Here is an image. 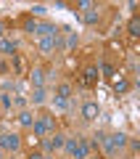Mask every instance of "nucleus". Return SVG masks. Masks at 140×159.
Returning a JSON list of instances; mask_svg holds the SVG:
<instances>
[{
  "instance_id": "nucleus-1",
  "label": "nucleus",
  "mask_w": 140,
  "mask_h": 159,
  "mask_svg": "<svg viewBox=\"0 0 140 159\" xmlns=\"http://www.w3.org/2000/svg\"><path fill=\"white\" fill-rule=\"evenodd\" d=\"M21 135H19V133H3V135H0V146H3V151H13L16 154L19 148H21Z\"/></svg>"
},
{
  "instance_id": "nucleus-2",
  "label": "nucleus",
  "mask_w": 140,
  "mask_h": 159,
  "mask_svg": "<svg viewBox=\"0 0 140 159\" xmlns=\"http://www.w3.org/2000/svg\"><path fill=\"white\" fill-rule=\"evenodd\" d=\"M95 82H98V66L90 64V66H85L82 74L77 77V85H79V88H93Z\"/></svg>"
},
{
  "instance_id": "nucleus-3",
  "label": "nucleus",
  "mask_w": 140,
  "mask_h": 159,
  "mask_svg": "<svg viewBox=\"0 0 140 159\" xmlns=\"http://www.w3.org/2000/svg\"><path fill=\"white\" fill-rule=\"evenodd\" d=\"M79 114H82L85 122H95V119L101 117V103L98 101H85L82 109H79Z\"/></svg>"
},
{
  "instance_id": "nucleus-4",
  "label": "nucleus",
  "mask_w": 140,
  "mask_h": 159,
  "mask_svg": "<svg viewBox=\"0 0 140 159\" xmlns=\"http://www.w3.org/2000/svg\"><path fill=\"white\" fill-rule=\"evenodd\" d=\"M111 88H114V93H116V96H124V93L132 90V82H129L124 74H119V77H114V80H111Z\"/></svg>"
},
{
  "instance_id": "nucleus-5",
  "label": "nucleus",
  "mask_w": 140,
  "mask_h": 159,
  "mask_svg": "<svg viewBox=\"0 0 140 159\" xmlns=\"http://www.w3.org/2000/svg\"><path fill=\"white\" fill-rule=\"evenodd\" d=\"M29 82H32V88H45V69L42 66H32L27 72Z\"/></svg>"
},
{
  "instance_id": "nucleus-6",
  "label": "nucleus",
  "mask_w": 140,
  "mask_h": 159,
  "mask_svg": "<svg viewBox=\"0 0 140 159\" xmlns=\"http://www.w3.org/2000/svg\"><path fill=\"white\" fill-rule=\"evenodd\" d=\"M90 154H93V148H90V141H87V138H77V148H74L72 159H87Z\"/></svg>"
},
{
  "instance_id": "nucleus-7",
  "label": "nucleus",
  "mask_w": 140,
  "mask_h": 159,
  "mask_svg": "<svg viewBox=\"0 0 140 159\" xmlns=\"http://www.w3.org/2000/svg\"><path fill=\"white\" fill-rule=\"evenodd\" d=\"M53 51H56V34H53V37H40V43H37V53H42V56H50Z\"/></svg>"
},
{
  "instance_id": "nucleus-8",
  "label": "nucleus",
  "mask_w": 140,
  "mask_h": 159,
  "mask_svg": "<svg viewBox=\"0 0 140 159\" xmlns=\"http://www.w3.org/2000/svg\"><path fill=\"white\" fill-rule=\"evenodd\" d=\"M34 34H37V37H53V34H56V24L53 21H37Z\"/></svg>"
},
{
  "instance_id": "nucleus-9",
  "label": "nucleus",
  "mask_w": 140,
  "mask_h": 159,
  "mask_svg": "<svg viewBox=\"0 0 140 159\" xmlns=\"http://www.w3.org/2000/svg\"><path fill=\"white\" fill-rule=\"evenodd\" d=\"M37 122H42L48 133H56V127H58V125H56V117H53L50 111H40V114H37Z\"/></svg>"
},
{
  "instance_id": "nucleus-10",
  "label": "nucleus",
  "mask_w": 140,
  "mask_h": 159,
  "mask_svg": "<svg viewBox=\"0 0 140 159\" xmlns=\"http://www.w3.org/2000/svg\"><path fill=\"white\" fill-rule=\"evenodd\" d=\"M34 119H37V117H34L29 109H21V111H19V117H16V122H19L21 127H27V130H29V127L34 125Z\"/></svg>"
},
{
  "instance_id": "nucleus-11",
  "label": "nucleus",
  "mask_w": 140,
  "mask_h": 159,
  "mask_svg": "<svg viewBox=\"0 0 140 159\" xmlns=\"http://www.w3.org/2000/svg\"><path fill=\"white\" fill-rule=\"evenodd\" d=\"M16 48H19V43L16 40H6V37H0V53H6V56H16Z\"/></svg>"
},
{
  "instance_id": "nucleus-12",
  "label": "nucleus",
  "mask_w": 140,
  "mask_h": 159,
  "mask_svg": "<svg viewBox=\"0 0 140 159\" xmlns=\"http://www.w3.org/2000/svg\"><path fill=\"white\" fill-rule=\"evenodd\" d=\"M72 96H74V85H72V82H61V85H56V98L69 101Z\"/></svg>"
},
{
  "instance_id": "nucleus-13",
  "label": "nucleus",
  "mask_w": 140,
  "mask_h": 159,
  "mask_svg": "<svg viewBox=\"0 0 140 159\" xmlns=\"http://www.w3.org/2000/svg\"><path fill=\"white\" fill-rule=\"evenodd\" d=\"M82 21H85V24H90V27L101 21V11H98V6H93L90 11H85V13H82Z\"/></svg>"
},
{
  "instance_id": "nucleus-14",
  "label": "nucleus",
  "mask_w": 140,
  "mask_h": 159,
  "mask_svg": "<svg viewBox=\"0 0 140 159\" xmlns=\"http://www.w3.org/2000/svg\"><path fill=\"white\" fill-rule=\"evenodd\" d=\"M19 27L24 29V32H29V34H34V27H37V21H34L29 13H24L21 19H19Z\"/></svg>"
},
{
  "instance_id": "nucleus-15",
  "label": "nucleus",
  "mask_w": 140,
  "mask_h": 159,
  "mask_svg": "<svg viewBox=\"0 0 140 159\" xmlns=\"http://www.w3.org/2000/svg\"><path fill=\"white\" fill-rule=\"evenodd\" d=\"M127 34H129L132 40L140 37V21H138V16H132V19L127 21Z\"/></svg>"
},
{
  "instance_id": "nucleus-16",
  "label": "nucleus",
  "mask_w": 140,
  "mask_h": 159,
  "mask_svg": "<svg viewBox=\"0 0 140 159\" xmlns=\"http://www.w3.org/2000/svg\"><path fill=\"white\" fill-rule=\"evenodd\" d=\"M13 72H16V74H27V72H29L27 61H24V58L19 56V53H16V56H13Z\"/></svg>"
},
{
  "instance_id": "nucleus-17",
  "label": "nucleus",
  "mask_w": 140,
  "mask_h": 159,
  "mask_svg": "<svg viewBox=\"0 0 140 159\" xmlns=\"http://www.w3.org/2000/svg\"><path fill=\"white\" fill-rule=\"evenodd\" d=\"M101 72H103V77H106V80H114V77H116V66H114V64H108V61H101Z\"/></svg>"
},
{
  "instance_id": "nucleus-18",
  "label": "nucleus",
  "mask_w": 140,
  "mask_h": 159,
  "mask_svg": "<svg viewBox=\"0 0 140 159\" xmlns=\"http://www.w3.org/2000/svg\"><path fill=\"white\" fill-rule=\"evenodd\" d=\"M32 98L34 103H45V98H48V90H45V88H32Z\"/></svg>"
},
{
  "instance_id": "nucleus-19",
  "label": "nucleus",
  "mask_w": 140,
  "mask_h": 159,
  "mask_svg": "<svg viewBox=\"0 0 140 159\" xmlns=\"http://www.w3.org/2000/svg\"><path fill=\"white\" fill-rule=\"evenodd\" d=\"M63 32H69V29H63ZM77 43H79V34H77V32H69V43L63 45V51H74Z\"/></svg>"
},
{
  "instance_id": "nucleus-20",
  "label": "nucleus",
  "mask_w": 140,
  "mask_h": 159,
  "mask_svg": "<svg viewBox=\"0 0 140 159\" xmlns=\"http://www.w3.org/2000/svg\"><path fill=\"white\" fill-rule=\"evenodd\" d=\"M93 6H95V3H90V0H79V3H72V8H74V11H90V8H93Z\"/></svg>"
},
{
  "instance_id": "nucleus-21",
  "label": "nucleus",
  "mask_w": 140,
  "mask_h": 159,
  "mask_svg": "<svg viewBox=\"0 0 140 159\" xmlns=\"http://www.w3.org/2000/svg\"><path fill=\"white\" fill-rule=\"evenodd\" d=\"M0 106H3V109H6V111H8V109L13 106V98L8 96V93H0Z\"/></svg>"
},
{
  "instance_id": "nucleus-22",
  "label": "nucleus",
  "mask_w": 140,
  "mask_h": 159,
  "mask_svg": "<svg viewBox=\"0 0 140 159\" xmlns=\"http://www.w3.org/2000/svg\"><path fill=\"white\" fill-rule=\"evenodd\" d=\"M53 109L63 111V109H69V101H63V98H56V96H53Z\"/></svg>"
},
{
  "instance_id": "nucleus-23",
  "label": "nucleus",
  "mask_w": 140,
  "mask_h": 159,
  "mask_svg": "<svg viewBox=\"0 0 140 159\" xmlns=\"http://www.w3.org/2000/svg\"><path fill=\"white\" fill-rule=\"evenodd\" d=\"M45 13H48V8H45V6H32V11H29V16H45Z\"/></svg>"
},
{
  "instance_id": "nucleus-24",
  "label": "nucleus",
  "mask_w": 140,
  "mask_h": 159,
  "mask_svg": "<svg viewBox=\"0 0 140 159\" xmlns=\"http://www.w3.org/2000/svg\"><path fill=\"white\" fill-rule=\"evenodd\" d=\"M13 103H16L19 109H27V98H24V96H16V98H13Z\"/></svg>"
},
{
  "instance_id": "nucleus-25",
  "label": "nucleus",
  "mask_w": 140,
  "mask_h": 159,
  "mask_svg": "<svg viewBox=\"0 0 140 159\" xmlns=\"http://www.w3.org/2000/svg\"><path fill=\"white\" fill-rule=\"evenodd\" d=\"M27 159H45V154H42V151H29Z\"/></svg>"
},
{
  "instance_id": "nucleus-26",
  "label": "nucleus",
  "mask_w": 140,
  "mask_h": 159,
  "mask_svg": "<svg viewBox=\"0 0 140 159\" xmlns=\"http://www.w3.org/2000/svg\"><path fill=\"white\" fill-rule=\"evenodd\" d=\"M13 24L11 21H0V37H3V34H6V29H11Z\"/></svg>"
},
{
  "instance_id": "nucleus-27",
  "label": "nucleus",
  "mask_w": 140,
  "mask_h": 159,
  "mask_svg": "<svg viewBox=\"0 0 140 159\" xmlns=\"http://www.w3.org/2000/svg\"><path fill=\"white\" fill-rule=\"evenodd\" d=\"M3 117H6V109H3V106H0V119H3Z\"/></svg>"
},
{
  "instance_id": "nucleus-28",
  "label": "nucleus",
  "mask_w": 140,
  "mask_h": 159,
  "mask_svg": "<svg viewBox=\"0 0 140 159\" xmlns=\"http://www.w3.org/2000/svg\"><path fill=\"white\" fill-rule=\"evenodd\" d=\"M0 159H6V151H3V146H0Z\"/></svg>"
},
{
  "instance_id": "nucleus-29",
  "label": "nucleus",
  "mask_w": 140,
  "mask_h": 159,
  "mask_svg": "<svg viewBox=\"0 0 140 159\" xmlns=\"http://www.w3.org/2000/svg\"><path fill=\"white\" fill-rule=\"evenodd\" d=\"M87 159H101V157H95V154H90V157H87Z\"/></svg>"
},
{
  "instance_id": "nucleus-30",
  "label": "nucleus",
  "mask_w": 140,
  "mask_h": 159,
  "mask_svg": "<svg viewBox=\"0 0 140 159\" xmlns=\"http://www.w3.org/2000/svg\"><path fill=\"white\" fill-rule=\"evenodd\" d=\"M45 159H53V157H45Z\"/></svg>"
}]
</instances>
